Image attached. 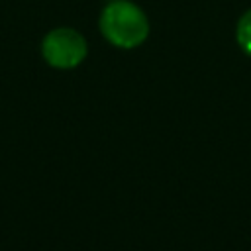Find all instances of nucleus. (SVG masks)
Listing matches in <instances>:
<instances>
[{"label":"nucleus","instance_id":"f257e3e1","mask_svg":"<svg viewBox=\"0 0 251 251\" xmlns=\"http://www.w3.org/2000/svg\"><path fill=\"white\" fill-rule=\"evenodd\" d=\"M102 37L118 49H135L149 37V18L131 0H110L98 18Z\"/></svg>","mask_w":251,"mask_h":251},{"label":"nucleus","instance_id":"f03ea898","mask_svg":"<svg viewBox=\"0 0 251 251\" xmlns=\"http://www.w3.org/2000/svg\"><path fill=\"white\" fill-rule=\"evenodd\" d=\"M41 55L53 69L69 71L78 67L88 55L84 35L73 27H55L41 41Z\"/></svg>","mask_w":251,"mask_h":251},{"label":"nucleus","instance_id":"7ed1b4c3","mask_svg":"<svg viewBox=\"0 0 251 251\" xmlns=\"http://www.w3.org/2000/svg\"><path fill=\"white\" fill-rule=\"evenodd\" d=\"M235 41L239 49L251 57V8H247L235 24Z\"/></svg>","mask_w":251,"mask_h":251}]
</instances>
